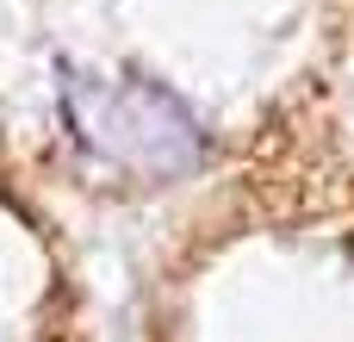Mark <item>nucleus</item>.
Wrapping results in <instances>:
<instances>
[{
  "instance_id": "nucleus-1",
  "label": "nucleus",
  "mask_w": 354,
  "mask_h": 342,
  "mask_svg": "<svg viewBox=\"0 0 354 342\" xmlns=\"http://www.w3.org/2000/svg\"><path fill=\"white\" fill-rule=\"evenodd\" d=\"M68 125L131 162V168H156V174H180L199 162V125L187 118V106H174L156 87H106V81H75L68 87Z\"/></svg>"
}]
</instances>
